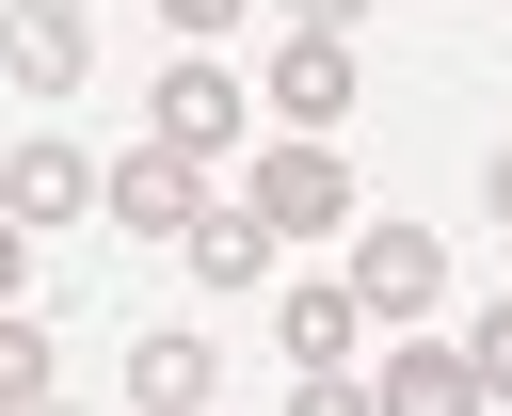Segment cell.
I'll list each match as a JSON object with an SVG mask.
<instances>
[{
    "instance_id": "obj_1",
    "label": "cell",
    "mask_w": 512,
    "mask_h": 416,
    "mask_svg": "<svg viewBox=\"0 0 512 416\" xmlns=\"http://www.w3.org/2000/svg\"><path fill=\"white\" fill-rule=\"evenodd\" d=\"M240 176H256L240 208H256L272 240H336V224H352V160H336V144H272V160H240Z\"/></svg>"
},
{
    "instance_id": "obj_2",
    "label": "cell",
    "mask_w": 512,
    "mask_h": 416,
    "mask_svg": "<svg viewBox=\"0 0 512 416\" xmlns=\"http://www.w3.org/2000/svg\"><path fill=\"white\" fill-rule=\"evenodd\" d=\"M352 304L400 336V320H432L448 304V240L432 224H352Z\"/></svg>"
},
{
    "instance_id": "obj_3",
    "label": "cell",
    "mask_w": 512,
    "mask_h": 416,
    "mask_svg": "<svg viewBox=\"0 0 512 416\" xmlns=\"http://www.w3.org/2000/svg\"><path fill=\"white\" fill-rule=\"evenodd\" d=\"M96 224H128V240H192V224H208V160H176V144L112 160V176H96Z\"/></svg>"
},
{
    "instance_id": "obj_4",
    "label": "cell",
    "mask_w": 512,
    "mask_h": 416,
    "mask_svg": "<svg viewBox=\"0 0 512 416\" xmlns=\"http://www.w3.org/2000/svg\"><path fill=\"white\" fill-rule=\"evenodd\" d=\"M352 80H368L352 32H272V112H288V144H320V128L352 112Z\"/></svg>"
},
{
    "instance_id": "obj_5",
    "label": "cell",
    "mask_w": 512,
    "mask_h": 416,
    "mask_svg": "<svg viewBox=\"0 0 512 416\" xmlns=\"http://www.w3.org/2000/svg\"><path fill=\"white\" fill-rule=\"evenodd\" d=\"M144 128H160V144H176V160H224V144H256V96H240V80H224V64H176V80H160V112H144Z\"/></svg>"
},
{
    "instance_id": "obj_6",
    "label": "cell",
    "mask_w": 512,
    "mask_h": 416,
    "mask_svg": "<svg viewBox=\"0 0 512 416\" xmlns=\"http://www.w3.org/2000/svg\"><path fill=\"white\" fill-rule=\"evenodd\" d=\"M96 176H112L96 144H64V128H32V144L0 160V208H16V224H80V208H96Z\"/></svg>"
},
{
    "instance_id": "obj_7",
    "label": "cell",
    "mask_w": 512,
    "mask_h": 416,
    "mask_svg": "<svg viewBox=\"0 0 512 416\" xmlns=\"http://www.w3.org/2000/svg\"><path fill=\"white\" fill-rule=\"evenodd\" d=\"M0 64H16L32 96H80V64H96V32H80V0H16V16H0Z\"/></svg>"
},
{
    "instance_id": "obj_8",
    "label": "cell",
    "mask_w": 512,
    "mask_h": 416,
    "mask_svg": "<svg viewBox=\"0 0 512 416\" xmlns=\"http://www.w3.org/2000/svg\"><path fill=\"white\" fill-rule=\"evenodd\" d=\"M368 400H384V416H496V400H480V368H464V352H432V336H400Z\"/></svg>"
},
{
    "instance_id": "obj_9",
    "label": "cell",
    "mask_w": 512,
    "mask_h": 416,
    "mask_svg": "<svg viewBox=\"0 0 512 416\" xmlns=\"http://www.w3.org/2000/svg\"><path fill=\"white\" fill-rule=\"evenodd\" d=\"M272 336H288V368H352L368 304H352V288H288V304H272Z\"/></svg>"
},
{
    "instance_id": "obj_10",
    "label": "cell",
    "mask_w": 512,
    "mask_h": 416,
    "mask_svg": "<svg viewBox=\"0 0 512 416\" xmlns=\"http://www.w3.org/2000/svg\"><path fill=\"white\" fill-rule=\"evenodd\" d=\"M208 384H224L208 336H144V352H128V400H144V416H208Z\"/></svg>"
},
{
    "instance_id": "obj_11",
    "label": "cell",
    "mask_w": 512,
    "mask_h": 416,
    "mask_svg": "<svg viewBox=\"0 0 512 416\" xmlns=\"http://www.w3.org/2000/svg\"><path fill=\"white\" fill-rule=\"evenodd\" d=\"M192 272H208V288H272V224H256V208H208V224H192Z\"/></svg>"
},
{
    "instance_id": "obj_12",
    "label": "cell",
    "mask_w": 512,
    "mask_h": 416,
    "mask_svg": "<svg viewBox=\"0 0 512 416\" xmlns=\"http://www.w3.org/2000/svg\"><path fill=\"white\" fill-rule=\"evenodd\" d=\"M0 416H48V336L0 320Z\"/></svg>"
},
{
    "instance_id": "obj_13",
    "label": "cell",
    "mask_w": 512,
    "mask_h": 416,
    "mask_svg": "<svg viewBox=\"0 0 512 416\" xmlns=\"http://www.w3.org/2000/svg\"><path fill=\"white\" fill-rule=\"evenodd\" d=\"M464 368H480V400L512 416V304H480V336H464Z\"/></svg>"
},
{
    "instance_id": "obj_14",
    "label": "cell",
    "mask_w": 512,
    "mask_h": 416,
    "mask_svg": "<svg viewBox=\"0 0 512 416\" xmlns=\"http://www.w3.org/2000/svg\"><path fill=\"white\" fill-rule=\"evenodd\" d=\"M288 416H384V400H368L352 368H304V384H288Z\"/></svg>"
},
{
    "instance_id": "obj_15",
    "label": "cell",
    "mask_w": 512,
    "mask_h": 416,
    "mask_svg": "<svg viewBox=\"0 0 512 416\" xmlns=\"http://www.w3.org/2000/svg\"><path fill=\"white\" fill-rule=\"evenodd\" d=\"M256 0H160V32H240Z\"/></svg>"
},
{
    "instance_id": "obj_16",
    "label": "cell",
    "mask_w": 512,
    "mask_h": 416,
    "mask_svg": "<svg viewBox=\"0 0 512 416\" xmlns=\"http://www.w3.org/2000/svg\"><path fill=\"white\" fill-rule=\"evenodd\" d=\"M16 288H32V224L0 208V320H16Z\"/></svg>"
},
{
    "instance_id": "obj_17",
    "label": "cell",
    "mask_w": 512,
    "mask_h": 416,
    "mask_svg": "<svg viewBox=\"0 0 512 416\" xmlns=\"http://www.w3.org/2000/svg\"><path fill=\"white\" fill-rule=\"evenodd\" d=\"M288 32H368V0H288Z\"/></svg>"
},
{
    "instance_id": "obj_18",
    "label": "cell",
    "mask_w": 512,
    "mask_h": 416,
    "mask_svg": "<svg viewBox=\"0 0 512 416\" xmlns=\"http://www.w3.org/2000/svg\"><path fill=\"white\" fill-rule=\"evenodd\" d=\"M480 208H496V224H512V144H496V160H480Z\"/></svg>"
}]
</instances>
